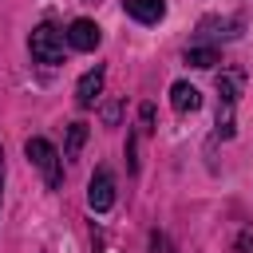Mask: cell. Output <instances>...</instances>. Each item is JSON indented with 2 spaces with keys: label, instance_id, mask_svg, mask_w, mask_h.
<instances>
[{
  "label": "cell",
  "instance_id": "cell-5",
  "mask_svg": "<svg viewBox=\"0 0 253 253\" xmlns=\"http://www.w3.org/2000/svg\"><path fill=\"white\" fill-rule=\"evenodd\" d=\"M99 24L95 20H87V16H79V20H71V28H67V43L75 47V51H95L99 47Z\"/></svg>",
  "mask_w": 253,
  "mask_h": 253
},
{
  "label": "cell",
  "instance_id": "cell-13",
  "mask_svg": "<svg viewBox=\"0 0 253 253\" xmlns=\"http://www.w3.org/2000/svg\"><path fill=\"white\" fill-rule=\"evenodd\" d=\"M237 253H253V233H249V229L237 237Z\"/></svg>",
  "mask_w": 253,
  "mask_h": 253
},
{
  "label": "cell",
  "instance_id": "cell-4",
  "mask_svg": "<svg viewBox=\"0 0 253 253\" xmlns=\"http://www.w3.org/2000/svg\"><path fill=\"white\" fill-rule=\"evenodd\" d=\"M87 206H91L95 213H107V210L115 206V178H111L107 166H99V170L91 174V182H87Z\"/></svg>",
  "mask_w": 253,
  "mask_h": 253
},
{
  "label": "cell",
  "instance_id": "cell-10",
  "mask_svg": "<svg viewBox=\"0 0 253 253\" xmlns=\"http://www.w3.org/2000/svg\"><path fill=\"white\" fill-rule=\"evenodd\" d=\"M87 142V123H71L67 126V142H63V158H75Z\"/></svg>",
  "mask_w": 253,
  "mask_h": 253
},
{
  "label": "cell",
  "instance_id": "cell-3",
  "mask_svg": "<svg viewBox=\"0 0 253 253\" xmlns=\"http://www.w3.org/2000/svg\"><path fill=\"white\" fill-rule=\"evenodd\" d=\"M217 134L233 138V111H237V75H221L217 79Z\"/></svg>",
  "mask_w": 253,
  "mask_h": 253
},
{
  "label": "cell",
  "instance_id": "cell-1",
  "mask_svg": "<svg viewBox=\"0 0 253 253\" xmlns=\"http://www.w3.org/2000/svg\"><path fill=\"white\" fill-rule=\"evenodd\" d=\"M24 154H28V162L43 174V182H47L51 190H59V182H63V154H59L47 138H28V142H24Z\"/></svg>",
  "mask_w": 253,
  "mask_h": 253
},
{
  "label": "cell",
  "instance_id": "cell-2",
  "mask_svg": "<svg viewBox=\"0 0 253 253\" xmlns=\"http://www.w3.org/2000/svg\"><path fill=\"white\" fill-rule=\"evenodd\" d=\"M63 36L55 24H40L32 36H28V51L36 63H63Z\"/></svg>",
  "mask_w": 253,
  "mask_h": 253
},
{
  "label": "cell",
  "instance_id": "cell-15",
  "mask_svg": "<svg viewBox=\"0 0 253 253\" xmlns=\"http://www.w3.org/2000/svg\"><path fill=\"white\" fill-rule=\"evenodd\" d=\"M0 206H4V146H0Z\"/></svg>",
  "mask_w": 253,
  "mask_h": 253
},
{
  "label": "cell",
  "instance_id": "cell-9",
  "mask_svg": "<svg viewBox=\"0 0 253 253\" xmlns=\"http://www.w3.org/2000/svg\"><path fill=\"white\" fill-rule=\"evenodd\" d=\"M186 63L190 67H213V63H221V51L217 47H186Z\"/></svg>",
  "mask_w": 253,
  "mask_h": 253
},
{
  "label": "cell",
  "instance_id": "cell-6",
  "mask_svg": "<svg viewBox=\"0 0 253 253\" xmlns=\"http://www.w3.org/2000/svg\"><path fill=\"white\" fill-rule=\"evenodd\" d=\"M103 79H107V71H103V67L83 71V75H79V83H75V103H79V107H95V99L103 95Z\"/></svg>",
  "mask_w": 253,
  "mask_h": 253
},
{
  "label": "cell",
  "instance_id": "cell-12",
  "mask_svg": "<svg viewBox=\"0 0 253 253\" xmlns=\"http://www.w3.org/2000/svg\"><path fill=\"white\" fill-rule=\"evenodd\" d=\"M119 111H123L119 103H107V107H103V123H111V126H115V123H119Z\"/></svg>",
  "mask_w": 253,
  "mask_h": 253
},
{
  "label": "cell",
  "instance_id": "cell-8",
  "mask_svg": "<svg viewBox=\"0 0 253 253\" xmlns=\"http://www.w3.org/2000/svg\"><path fill=\"white\" fill-rule=\"evenodd\" d=\"M126 16H134L138 24H158L166 16V0H123Z\"/></svg>",
  "mask_w": 253,
  "mask_h": 253
},
{
  "label": "cell",
  "instance_id": "cell-7",
  "mask_svg": "<svg viewBox=\"0 0 253 253\" xmlns=\"http://www.w3.org/2000/svg\"><path fill=\"white\" fill-rule=\"evenodd\" d=\"M170 107H174L178 115H190V111H198V107H202V91H198L194 83L178 79V83L170 87Z\"/></svg>",
  "mask_w": 253,
  "mask_h": 253
},
{
  "label": "cell",
  "instance_id": "cell-14",
  "mask_svg": "<svg viewBox=\"0 0 253 253\" xmlns=\"http://www.w3.org/2000/svg\"><path fill=\"white\" fill-rule=\"evenodd\" d=\"M150 123H154V107H150V103H146V107H142V126H146V130H150Z\"/></svg>",
  "mask_w": 253,
  "mask_h": 253
},
{
  "label": "cell",
  "instance_id": "cell-11",
  "mask_svg": "<svg viewBox=\"0 0 253 253\" xmlns=\"http://www.w3.org/2000/svg\"><path fill=\"white\" fill-rule=\"evenodd\" d=\"M146 253H174V245H170V237H166L162 229H150V245H146Z\"/></svg>",
  "mask_w": 253,
  "mask_h": 253
}]
</instances>
